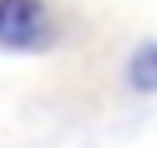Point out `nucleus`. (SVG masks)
I'll return each mask as SVG.
<instances>
[{"label":"nucleus","instance_id":"obj_1","mask_svg":"<svg viewBox=\"0 0 157 148\" xmlns=\"http://www.w3.org/2000/svg\"><path fill=\"white\" fill-rule=\"evenodd\" d=\"M50 41L46 0H0V49L33 54Z\"/></svg>","mask_w":157,"mask_h":148},{"label":"nucleus","instance_id":"obj_2","mask_svg":"<svg viewBox=\"0 0 157 148\" xmlns=\"http://www.w3.org/2000/svg\"><path fill=\"white\" fill-rule=\"evenodd\" d=\"M128 82L132 91H157V41H145L132 58H128Z\"/></svg>","mask_w":157,"mask_h":148}]
</instances>
